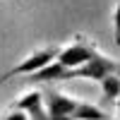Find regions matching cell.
I'll list each match as a JSON object with an SVG mask.
<instances>
[{"label":"cell","instance_id":"cell-1","mask_svg":"<svg viewBox=\"0 0 120 120\" xmlns=\"http://www.w3.org/2000/svg\"><path fill=\"white\" fill-rule=\"evenodd\" d=\"M58 53H60V48L58 46H48V48H41V51H36V53H31L29 58H24L22 63H17L12 70H7L5 75H0V79L3 82H7L10 77H19V75H34L36 70H41V67H46L48 63H53V60L58 58Z\"/></svg>","mask_w":120,"mask_h":120},{"label":"cell","instance_id":"cell-2","mask_svg":"<svg viewBox=\"0 0 120 120\" xmlns=\"http://www.w3.org/2000/svg\"><path fill=\"white\" fill-rule=\"evenodd\" d=\"M43 103H46V113L51 120H75V111L79 106L77 98L63 91H55V89L43 91Z\"/></svg>","mask_w":120,"mask_h":120},{"label":"cell","instance_id":"cell-3","mask_svg":"<svg viewBox=\"0 0 120 120\" xmlns=\"http://www.w3.org/2000/svg\"><path fill=\"white\" fill-rule=\"evenodd\" d=\"M108 75H120V63L103 53H96L89 63L75 70V77H86V79H94V82H103Z\"/></svg>","mask_w":120,"mask_h":120},{"label":"cell","instance_id":"cell-4","mask_svg":"<svg viewBox=\"0 0 120 120\" xmlns=\"http://www.w3.org/2000/svg\"><path fill=\"white\" fill-rule=\"evenodd\" d=\"M98 51L94 48V43H89L84 36H77V41L75 43H70L67 48H60V53H58V63H63L65 67L70 70H77V67H82L84 63H89Z\"/></svg>","mask_w":120,"mask_h":120},{"label":"cell","instance_id":"cell-5","mask_svg":"<svg viewBox=\"0 0 120 120\" xmlns=\"http://www.w3.org/2000/svg\"><path fill=\"white\" fill-rule=\"evenodd\" d=\"M26 79L31 84H41V82H67V79H75V70H70L63 63L53 60V63H48L46 67L36 70L34 75H29Z\"/></svg>","mask_w":120,"mask_h":120},{"label":"cell","instance_id":"cell-6","mask_svg":"<svg viewBox=\"0 0 120 120\" xmlns=\"http://www.w3.org/2000/svg\"><path fill=\"white\" fill-rule=\"evenodd\" d=\"M17 111H24L29 120H51L43 108V91H29L15 103Z\"/></svg>","mask_w":120,"mask_h":120},{"label":"cell","instance_id":"cell-7","mask_svg":"<svg viewBox=\"0 0 120 120\" xmlns=\"http://www.w3.org/2000/svg\"><path fill=\"white\" fill-rule=\"evenodd\" d=\"M103 101L106 103H115L118 101V94H120V75H108L103 82Z\"/></svg>","mask_w":120,"mask_h":120},{"label":"cell","instance_id":"cell-8","mask_svg":"<svg viewBox=\"0 0 120 120\" xmlns=\"http://www.w3.org/2000/svg\"><path fill=\"white\" fill-rule=\"evenodd\" d=\"M113 34H115V43L120 46V0H118L115 12H113Z\"/></svg>","mask_w":120,"mask_h":120},{"label":"cell","instance_id":"cell-9","mask_svg":"<svg viewBox=\"0 0 120 120\" xmlns=\"http://www.w3.org/2000/svg\"><path fill=\"white\" fill-rule=\"evenodd\" d=\"M3 120H29V118H26L24 111H12V113H7Z\"/></svg>","mask_w":120,"mask_h":120},{"label":"cell","instance_id":"cell-10","mask_svg":"<svg viewBox=\"0 0 120 120\" xmlns=\"http://www.w3.org/2000/svg\"><path fill=\"white\" fill-rule=\"evenodd\" d=\"M115 106H118V115H120V94H118V101H115Z\"/></svg>","mask_w":120,"mask_h":120},{"label":"cell","instance_id":"cell-11","mask_svg":"<svg viewBox=\"0 0 120 120\" xmlns=\"http://www.w3.org/2000/svg\"><path fill=\"white\" fill-rule=\"evenodd\" d=\"M0 84H3V79H0Z\"/></svg>","mask_w":120,"mask_h":120}]
</instances>
